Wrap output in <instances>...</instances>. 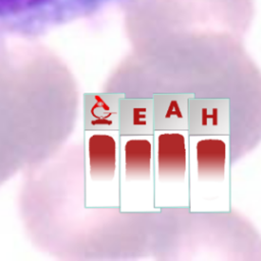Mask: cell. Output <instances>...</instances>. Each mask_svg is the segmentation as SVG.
Wrapping results in <instances>:
<instances>
[{"instance_id": "6da1fadb", "label": "cell", "mask_w": 261, "mask_h": 261, "mask_svg": "<svg viewBox=\"0 0 261 261\" xmlns=\"http://www.w3.org/2000/svg\"><path fill=\"white\" fill-rule=\"evenodd\" d=\"M59 104L55 60L40 48L0 38V186L53 145Z\"/></svg>"}, {"instance_id": "7a4b0ae2", "label": "cell", "mask_w": 261, "mask_h": 261, "mask_svg": "<svg viewBox=\"0 0 261 261\" xmlns=\"http://www.w3.org/2000/svg\"><path fill=\"white\" fill-rule=\"evenodd\" d=\"M120 0H0V38L37 37Z\"/></svg>"}, {"instance_id": "3957f363", "label": "cell", "mask_w": 261, "mask_h": 261, "mask_svg": "<svg viewBox=\"0 0 261 261\" xmlns=\"http://www.w3.org/2000/svg\"><path fill=\"white\" fill-rule=\"evenodd\" d=\"M158 165L160 171H184L186 144L179 134H163L158 140Z\"/></svg>"}, {"instance_id": "277c9868", "label": "cell", "mask_w": 261, "mask_h": 261, "mask_svg": "<svg viewBox=\"0 0 261 261\" xmlns=\"http://www.w3.org/2000/svg\"><path fill=\"white\" fill-rule=\"evenodd\" d=\"M89 160L93 172L106 173L115 168L116 144L108 135H94L89 140Z\"/></svg>"}, {"instance_id": "5b68a950", "label": "cell", "mask_w": 261, "mask_h": 261, "mask_svg": "<svg viewBox=\"0 0 261 261\" xmlns=\"http://www.w3.org/2000/svg\"><path fill=\"white\" fill-rule=\"evenodd\" d=\"M197 162L202 171L223 170L225 162V144L221 140L206 139L197 145Z\"/></svg>"}, {"instance_id": "8992f818", "label": "cell", "mask_w": 261, "mask_h": 261, "mask_svg": "<svg viewBox=\"0 0 261 261\" xmlns=\"http://www.w3.org/2000/svg\"><path fill=\"white\" fill-rule=\"evenodd\" d=\"M151 162V144L147 140H130L125 145L127 171H148Z\"/></svg>"}]
</instances>
